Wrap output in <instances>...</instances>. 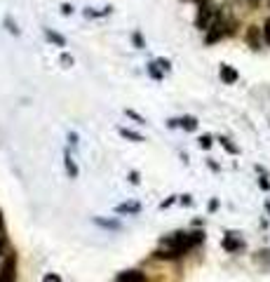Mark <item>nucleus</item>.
Returning a JSON list of instances; mask_svg holds the SVG:
<instances>
[{
    "instance_id": "obj_16",
    "label": "nucleus",
    "mask_w": 270,
    "mask_h": 282,
    "mask_svg": "<svg viewBox=\"0 0 270 282\" xmlns=\"http://www.w3.org/2000/svg\"><path fill=\"white\" fill-rule=\"evenodd\" d=\"M43 282H59V277H56V275H45Z\"/></svg>"
},
{
    "instance_id": "obj_4",
    "label": "nucleus",
    "mask_w": 270,
    "mask_h": 282,
    "mask_svg": "<svg viewBox=\"0 0 270 282\" xmlns=\"http://www.w3.org/2000/svg\"><path fill=\"white\" fill-rule=\"evenodd\" d=\"M209 33H207V43H216L219 38H223V33H226V26H223V22H214L209 28H207Z\"/></svg>"
},
{
    "instance_id": "obj_13",
    "label": "nucleus",
    "mask_w": 270,
    "mask_h": 282,
    "mask_svg": "<svg viewBox=\"0 0 270 282\" xmlns=\"http://www.w3.org/2000/svg\"><path fill=\"white\" fill-rule=\"evenodd\" d=\"M120 134L122 137H127V139H134V141H144L141 134H134V132H129V129H120Z\"/></svg>"
},
{
    "instance_id": "obj_1",
    "label": "nucleus",
    "mask_w": 270,
    "mask_h": 282,
    "mask_svg": "<svg viewBox=\"0 0 270 282\" xmlns=\"http://www.w3.org/2000/svg\"><path fill=\"white\" fill-rule=\"evenodd\" d=\"M202 233H177V235H174V238H169L167 240V252H158V256H181L183 252H188V249L190 247H195V245L198 242H202Z\"/></svg>"
},
{
    "instance_id": "obj_6",
    "label": "nucleus",
    "mask_w": 270,
    "mask_h": 282,
    "mask_svg": "<svg viewBox=\"0 0 270 282\" xmlns=\"http://www.w3.org/2000/svg\"><path fill=\"white\" fill-rule=\"evenodd\" d=\"M118 282H146V275L141 271H125L120 273Z\"/></svg>"
},
{
    "instance_id": "obj_11",
    "label": "nucleus",
    "mask_w": 270,
    "mask_h": 282,
    "mask_svg": "<svg viewBox=\"0 0 270 282\" xmlns=\"http://www.w3.org/2000/svg\"><path fill=\"white\" fill-rule=\"evenodd\" d=\"M181 127H186V129H195V127H198V120L188 116V118H183V120H181Z\"/></svg>"
},
{
    "instance_id": "obj_8",
    "label": "nucleus",
    "mask_w": 270,
    "mask_h": 282,
    "mask_svg": "<svg viewBox=\"0 0 270 282\" xmlns=\"http://www.w3.org/2000/svg\"><path fill=\"white\" fill-rule=\"evenodd\" d=\"M221 80L228 85H233L237 80V71L233 66H221Z\"/></svg>"
},
{
    "instance_id": "obj_18",
    "label": "nucleus",
    "mask_w": 270,
    "mask_h": 282,
    "mask_svg": "<svg viewBox=\"0 0 270 282\" xmlns=\"http://www.w3.org/2000/svg\"><path fill=\"white\" fill-rule=\"evenodd\" d=\"M3 247H5V240H3V235H0V254H3Z\"/></svg>"
},
{
    "instance_id": "obj_17",
    "label": "nucleus",
    "mask_w": 270,
    "mask_h": 282,
    "mask_svg": "<svg viewBox=\"0 0 270 282\" xmlns=\"http://www.w3.org/2000/svg\"><path fill=\"white\" fill-rule=\"evenodd\" d=\"M0 233H5V221H3V212H0Z\"/></svg>"
},
{
    "instance_id": "obj_10",
    "label": "nucleus",
    "mask_w": 270,
    "mask_h": 282,
    "mask_svg": "<svg viewBox=\"0 0 270 282\" xmlns=\"http://www.w3.org/2000/svg\"><path fill=\"white\" fill-rule=\"evenodd\" d=\"M66 170H68L71 177H78V167H75V162L71 160V155H68V153H66Z\"/></svg>"
},
{
    "instance_id": "obj_7",
    "label": "nucleus",
    "mask_w": 270,
    "mask_h": 282,
    "mask_svg": "<svg viewBox=\"0 0 270 282\" xmlns=\"http://www.w3.org/2000/svg\"><path fill=\"white\" fill-rule=\"evenodd\" d=\"M223 247H226L228 252H237V249L242 247V240L235 238V233H228L226 238H223Z\"/></svg>"
},
{
    "instance_id": "obj_9",
    "label": "nucleus",
    "mask_w": 270,
    "mask_h": 282,
    "mask_svg": "<svg viewBox=\"0 0 270 282\" xmlns=\"http://www.w3.org/2000/svg\"><path fill=\"white\" fill-rule=\"evenodd\" d=\"M45 35H47V40H52V43H56V45H59V47H64V45H66V40L61 38L59 33H52V31H45Z\"/></svg>"
},
{
    "instance_id": "obj_15",
    "label": "nucleus",
    "mask_w": 270,
    "mask_h": 282,
    "mask_svg": "<svg viewBox=\"0 0 270 282\" xmlns=\"http://www.w3.org/2000/svg\"><path fill=\"white\" fill-rule=\"evenodd\" d=\"M200 146H202V148H209V146H211V137H202V139H200Z\"/></svg>"
},
{
    "instance_id": "obj_5",
    "label": "nucleus",
    "mask_w": 270,
    "mask_h": 282,
    "mask_svg": "<svg viewBox=\"0 0 270 282\" xmlns=\"http://www.w3.org/2000/svg\"><path fill=\"white\" fill-rule=\"evenodd\" d=\"M247 43L252 50H259L261 47V33H259V26H249L247 28Z\"/></svg>"
},
{
    "instance_id": "obj_2",
    "label": "nucleus",
    "mask_w": 270,
    "mask_h": 282,
    "mask_svg": "<svg viewBox=\"0 0 270 282\" xmlns=\"http://www.w3.org/2000/svg\"><path fill=\"white\" fill-rule=\"evenodd\" d=\"M211 19H214V10H211V5H202V7H200V14H198V28L207 31V28L211 26Z\"/></svg>"
},
{
    "instance_id": "obj_3",
    "label": "nucleus",
    "mask_w": 270,
    "mask_h": 282,
    "mask_svg": "<svg viewBox=\"0 0 270 282\" xmlns=\"http://www.w3.org/2000/svg\"><path fill=\"white\" fill-rule=\"evenodd\" d=\"M0 282H14V256H7L0 266Z\"/></svg>"
},
{
    "instance_id": "obj_14",
    "label": "nucleus",
    "mask_w": 270,
    "mask_h": 282,
    "mask_svg": "<svg viewBox=\"0 0 270 282\" xmlns=\"http://www.w3.org/2000/svg\"><path fill=\"white\" fill-rule=\"evenodd\" d=\"M263 38L270 45V19H265V24H263Z\"/></svg>"
},
{
    "instance_id": "obj_12",
    "label": "nucleus",
    "mask_w": 270,
    "mask_h": 282,
    "mask_svg": "<svg viewBox=\"0 0 270 282\" xmlns=\"http://www.w3.org/2000/svg\"><path fill=\"white\" fill-rule=\"evenodd\" d=\"M118 212H120V214H125V212H139V205H134V202H129V205H120L118 207Z\"/></svg>"
},
{
    "instance_id": "obj_19",
    "label": "nucleus",
    "mask_w": 270,
    "mask_h": 282,
    "mask_svg": "<svg viewBox=\"0 0 270 282\" xmlns=\"http://www.w3.org/2000/svg\"><path fill=\"white\" fill-rule=\"evenodd\" d=\"M247 3H249V5H252V7H256V5H259V0H247Z\"/></svg>"
}]
</instances>
